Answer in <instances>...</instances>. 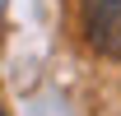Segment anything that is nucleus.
I'll return each mask as SVG.
<instances>
[{
	"mask_svg": "<svg viewBox=\"0 0 121 116\" xmlns=\"http://www.w3.org/2000/svg\"><path fill=\"white\" fill-rule=\"evenodd\" d=\"M84 33L93 51L121 60V0H84Z\"/></svg>",
	"mask_w": 121,
	"mask_h": 116,
	"instance_id": "nucleus-1",
	"label": "nucleus"
},
{
	"mask_svg": "<svg viewBox=\"0 0 121 116\" xmlns=\"http://www.w3.org/2000/svg\"><path fill=\"white\" fill-rule=\"evenodd\" d=\"M0 116H5V112H0Z\"/></svg>",
	"mask_w": 121,
	"mask_h": 116,
	"instance_id": "nucleus-2",
	"label": "nucleus"
}]
</instances>
